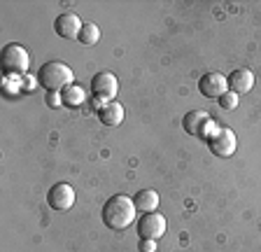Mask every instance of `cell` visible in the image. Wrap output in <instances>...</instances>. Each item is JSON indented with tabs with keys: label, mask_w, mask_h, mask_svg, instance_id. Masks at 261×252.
<instances>
[{
	"label": "cell",
	"mask_w": 261,
	"mask_h": 252,
	"mask_svg": "<svg viewBox=\"0 0 261 252\" xmlns=\"http://www.w3.org/2000/svg\"><path fill=\"white\" fill-rule=\"evenodd\" d=\"M136 213H138V208H136V203H133V196L114 194L103 206V224L112 231H124L136 222Z\"/></svg>",
	"instance_id": "6da1fadb"
},
{
	"label": "cell",
	"mask_w": 261,
	"mask_h": 252,
	"mask_svg": "<svg viewBox=\"0 0 261 252\" xmlns=\"http://www.w3.org/2000/svg\"><path fill=\"white\" fill-rule=\"evenodd\" d=\"M38 82L44 91H63L65 87L75 84V72L63 61H47L38 72Z\"/></svg>",
	"instance_id": "7a4b0ae2"
},
{
	"label": "cell",
	"mask_w": 261,
	"mask_h": 252,
	"mask_svg": "<svg viewBox=\"0 0 261 252\" xmlns=\"http://www.w3.org/2000/svg\"><path fill=\"white\" fill-rule=\"evenodd\" d=\"M207 147H210V152L215 154V157L228 159V157L236 152V147H238L236 133L231 131L228 126H217V129L210 133V138H207Z\"/></svg>",
	"instance_id": "3957f363"
},
{
	"label": "cell",
	"mask_w": 261,
	"mask_h": 252,
	"mask_svg": "<svg viewBox=\"0 0 261 252\" xmlns=\"http://www.w3.org/2000/svg\"><path fill=\"white\" fill-rule=\"evenodd\" d=\"M28 66H31V56H28L23 44L12 42L3 49V68H5L10 75H26Z\"/></svg>",
	"instance_id": "277c9868"
},
{
	"label": "cell",
	"mask_w": 261,
	"mask_h": 252,
	"mask_svg": "<svg viewBox=\"0 0 261 252\" xmlns=\"http://www.w3.org/2000/svg\"><path fill=\"white\" fill-rule=\"evenodd\" d=\"M91 91L96 100H103V103H110V100L117 98V91H119V80L112 75V72L103 70L96 72L91 80Z\"/></svg>",
	"instance_id": "5b68a950"
},
{
	"label": "cell",
	"mask_w": 261,
	"mask_h": 252,
	"mask_svg": "<svg viewBox=\"0 0 261 252\" xmlns=\"http://www.w3.org/2000/svg\"><path fill=\"white\" fill-rule=\"evenodd\" d=\"M182 126H185V131L189 133V136L194 138H210V131H215L212 129V117L207 115V112H203V110H191V112H187L185 119H182Z\"/></svg>",
	"instance_id": "8992f818"
},
{
	"label": "cell",
	"mask_w": 261,
	"mask_h": 252,
	"mask_svg": "<svg viewBox=\"0 0 261 252\" xmlns=\"http://www.w3.org/2000/svg\"><path fill=\"white\" fill-rule=\"evenodd\" d=\"M47 203H49V208L59 210V213L70 210L72 206H75V189H72V185H68V182H56L47 194Z\"/></svg>",
	"instance_id": "52a82bcc"
},
{
	"label": "cell",
	"mask_w": 261,
	"mask_h": 252,
	"mask_svg": "<svg viewBox=\"0 0 261 252\" xmlns=\"http://www.w3.org/2000/svg\"><path fill=\"white\" fill-rule=\"evenodd\" d=\"M166 217L161 213H145L140 219H138V236L140 238H152V241H159L163 234H166Z\"/></svg>",
	"instance_id": "ba28073f"
},
{
	"label": "cell",
	"mask_w": 261,
	"mask_h": 252,
	"mask_svg": "<svg viewBox=\"0 0 261 252\" xmlns=\"http://www.w3.org/2000/svg\"><path fill=\"white\" fill-rule=\"evenodd\" d=\"M82 28H84V23H82V19L77 17L75 12H63L54 21L56 35H61V38H65V40H77L82 33Z\"/></svg>",
	"instance_id": "9c48e42d"
},
{
	"label": "cell",
	"mask_w": 261,
	"mask_h": 252,
	"mask_svg": "<svg viewBox=\"0 0 261 252\" xmlns=\"http://www.w3.org/2000/svg\"><path fill=\"white\" fill-rule=\"evenodd\" d=\"M198 89H201L205 98H219L228 91V82L222 72H205L201 77V82H198Z\"/></svg>",
	"instance_id": "30bf717a"
},
{
	"label": "cell",
	"mask_w": 261,
	"mask_h": 252,
	"mask_svg": "<svg viewBox=\"0 0 261 252\" xmlns=\"http://www.w3.org/2000/svg\"><path fill=\"white\" fill-rule=\"evenodd\" d=\"M226 82H228V91H233L240 96V93L252 91V87H254V72L250 68H236L226 77Z\"/></svg>",
	"instance_id": "8fae6325"
},
{
	"label": "cell",
	"mask_w": 261,
	"mask_h": 252,
	"mask_svg": "<svg viewBox=\"0 0 261 252\" xmlns=\"http://www.w3.org/2000/svg\"><path fill=\"white\" fill-rule=\"evenodd\" d=\"M124 105L117 103V100H110V103H105L103 108L98 110V119L103 121L105 126H119L121 121H124Z\"/></svg>",
	"instance_id": "7c38bea8"
},
{
	"label": "cell",
	"mask_w": 261,
	"mask_h": 252,
	"mask_svg": "<svg viewBox=\"0 0 261 252\" xmlns=\"http://www.w3.org/2000/svg\"><path fill=\"white\" fill-rule=\"evenodd\" d=\"M159 192L154 189H140L138 194H133V203H136L138 213H156L159 208Z\"/></svg>",
	"instance_id": "4fadbf2b"
},
{
	"label": "cell",
	"mask_w": 261,
	"mask_h": 252,
	"mask_svg": "<svg viewBox=\"0 0 261 252\" xmlns=\"http://www.w3.org/2000/svg\"><path fill=\"white\" fill-rule=\"evenodd\" d=\"M61 96H63V105H68V108H80V105L87 100V93H84V89H82L80 84L65 87L63 91H61Z\"/></svg>",
	"instance_id": "5bb4252c"
},
{
	"label": "cell",
	"mask_w": 261,
	"mask_h": 252,
	"mask_svg": "<svg viewBox=\"0 0 261 252\" xmlns=\"http://www.w3.org/2000/svg\"><path fill=\"white\" fill-rule=\"evenodd\" d=\"M77 40H80L84 47H93V44L100 40V28H98L96 23H84V28H82V33Z\"/></svg>",
	"instance_id": "9a60e30c"
},
{
	"label": "cell",
	"mask_w": 261,
	"mask_h": 252,
	"mask_svg": "<svg viewBox=\"0 0 261 252\" xmlns=\"http://www.w3.org/2000/svg\"><path fill=\"white\" fill-rule=\"evenodd\" d=\"M219 108L222 110H236L238 108V93H233V91H226L224 96H219Z\"/></svg>",
	"instance_id": "2e32d148"
},
{
	"label": "cell",
	"mask_w": 261,
	"mask_h": 252,
	"mask_svg": "<svg viewBox=\"0 0 261 252\" xmlns=\"http://www.w3.org/2000/svg\"><path fill=\"white\" fill-rule=\"evenodd\" d=\"M44 103L49 105V108H61L63 105V96H61L59 91H47V98H44Z\"/></svg>",
	"instance_id": "e0dca14e"
},
{
	"label": "cell",
	"mask_w": 261,
	"mask_h": 252,
	"mask_svg": "<svg viewBox=\"0 0 261 252\" xmlns=\"http://www.w3.org/2000/svg\"><path fill=\"white\" fill-rule=\"evenodd\" d=\"M138 250L140 252H156V241H152V238H140Z\"/></svg>",
	"instance_id": "ac0fdd59"
},
{
	"label": "cell",
	"mask_w": 261,
	"mask_h": 252,
	"mask_svg": "<svg viewBox=\"0 0 261 252\" xmlns=\"http://www.w3.org/2000/svg\"><path fill=\"white\" fill-rule=\"evenodd\" d=\"M35 82H38V77H31V75H28L26 80H23V89H26V91H33V89H35Z\"/></svg>",
	"instance_id": "d6986e66"
}]
</instances>
